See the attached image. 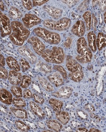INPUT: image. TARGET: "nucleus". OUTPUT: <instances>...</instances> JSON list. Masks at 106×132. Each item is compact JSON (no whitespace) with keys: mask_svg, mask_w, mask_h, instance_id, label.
Masks as SVG:
<instances>
[{"mask_svg":"<svg viewBox=\"0 0 106 132\" xmlns=\"http://www.w3.org/2000/svg\"><path fill=\"white\" fill-rule=\"evenodd\" d=\"M19 53L25 57L31 64H34L37 61V56L27 46H21L18 48Z\"/></svg>","mask_w":106,"mask_h":132,"instance_id":"9","label":"nucleus"},{"mask_svg":"<svg viewBox=\"0 0 106 132\" xmlns=\"http://www.w3.org/2000/svg\"><path fill=\"white\" fill-rule=\"evenodd\" d=\"M12 31L10 20L0 10V32L2 37L10 35Z\"/></svg>","mask_w":106,"mask_h":132,"instance_id":"6","label":"nucleus"},{"mask_svg":"<svg viewBox=\"0 0 106 132\" xmlns=\"http://www.w3.org/2000/svg\"><path fill=\"white\" fill-rule=\"evenodd\" d=\"M11 90L13 95L16 98H20L23 97L22 90L20 87L17 86H12Z\"/></svg>","mask_w":106,"mask_h":132,"instance_id":"32","label":"nucleus"},{"mask_svg":"<svg viewBox=\"0 0 106 132\" xmlns=\"http://www.w3.org/2000/svg\"><path fill=\"white\" fill-rule=\"evenodd\" d=\"M0 53H1V51H0Z\"/></svg>","mask_w":106,"mask_h":132,"instance_id":"48","label":"nucleus"},{"mask_svg":"<svg viewBox=\"0 0 106 132\" xmlns=\"http://www.w3.org/2000/svg\"><path fill=\"white\" fill-rule=\"evenodd\" d=\"M47 78L49 81L56 87L60 86L65 83L64 79L58 72L49 75L47 76Z\"/></svg>","mask_w":106,"mask_h":132,"instance_id":"15","label":"nucleus"},{"mask_svg":"<svg viewBox=\"0 0 106 132\" xmlns=\"http://www.w3.org/2000/svg\"><path fill=\"white\" fill-rule=\"evenodd\" d=\"M33 98L35 102L38 104H42L45 101V100L44 98L36 94H34L33 95Z\"/></svg>","mask_w":106,"mask_h":132,"instance_id":"37","label":"nucleus"},{"mask_svg":"<svg viewBox=\"0 0 106 132\" xmlns=\"http://www.w3.org/2000/svg\"><path fill=\"white\" fill-rule=\"evenodd\" d=\"M49 103L53 110L55 112L61 111L63 106V102L57 99L51 98L49 101Z\"/></svg>","mask_w":106,"mask_h":132,"instance_id":"26","label":"nucleus"},{"mask_svg":"<svg viewBox=\"0 0 106 132\" xmlns=\"http://www.w3.org/2000/svg\"><path fill=\"white\" fill-rule=\"evenodd\" d=\"M83 17L86 23L87 31H89L91 29L92 26V14L91 12L88 10L83 14Z\"/></svg>","mask_w":106,"mask_h":132,"instance_id":"28","label":"nucleus"},{"mask_svg":"<svg viewBox=\"0 0 106 132\" xmlns=\"http://www.w3.org/2000/svg\"><path fill=\"white\" fill-rule=\"evenodd\" d=\"M5 57L3 55L0 54V67H4L5 66Z\"/></svg>","mask_w":106,"mask_h":132,"instance_id":"42","label":"nucleus"},{"mask_svg":"<svg viewBox=\"0 0 106 132\" xmlns=\"http://www.w3.org/2000/svg\"><path fill=\"white\" fill-rule=\"evenodd\" d=\"M19 65L21 66L23 72L27 71L30 68V64L24 58L20 59L19 60Z\"/></svg>","mask_w":106,"mask_h":132,"instance_id":"33","label":"nucleus"},{"mask_svg":"<svg viewBox=\"0 0 106 132\" xmlns=\"http://www.w3.org/2000/svg\"><path fill=\"white\" fill-rule=\"evenodd\" d=\"M104 21L105 23H106V12H105L104 14Z\"/></svg>","mask_w":106,"mask_h":132,"instance_id":"46","label":"nucleus"},{"mask_svg":"<svg viewBox=\"0 0 106 132\" xmlns=\"http://www.w3.org/2000/svg\"><path fill=\"white\" fill-rule=\"evenodd\" d=\"M33 32L38 38L49 45H58L61 40L60 36L58 33L49 31L44 28H36L34 29Z\"/></svg>","mask_w":106,"mask_h":132,"instance_id":"4","label":"nucleus"},{"mask_svg":"<svg viewBox=\"0 0 106 132\" xmlns=\"http://www.w3.org/2000/svg\"><path fill=\"white\" fill-rule=\"evenodd\" d=\"M55 116L56 119L63 125H67L70 120L69 113L66 111H60L56 112Z\"/></svg>","mask_w":106,"mask_h":132,"instance_id":"20","label":"nucleus"},{"mask_svg":"<svg viewBox=\"0 0 106 132\" xmlns=\"http://www.w3.org/2000/svg\"><path fill=\"white\" fill-rule=\"evenodd\" d=\"M27 42L31 45L34 52L39 55H41L46 49V46L44 43L36 36L30 37L28 39Z\"/></svg>","mask_w":106,"mask_h":132,"instance_id":"8","label":"nucleus"},{"mask_svg":"<svg viewBox=\"0 0 106 132\" xmlns=\"http://www.w3.org/2000/svg\"><path fill=\"white\" fill-rule=\"evenodd\" d=\"M42 24L47 29L62 32L68 30L72 26V22L70 19L63 17L58 20L47 19L43 21Z\"/></svg>","mask_w":106,"mask_h":132,"instance_id":"5","label":"nucleus"},{"mask_svg":"<svg viewBox=\"0 0 106 132\" xmlns=\"http://www.w3.org/2000/svg\"><path fill=\"white\" fill-rule=\"evenodd\" d=\"M32 79L28 76L24 75L22 77L20 83L21 87L26 88L28 87L32 83Z\"/></svg>","mask_w":106,"mask_h":132,"instance_id":"29","label":"nucleus"},{"mask_svg":"<svg viewBox=\"0 0 106 132\" xmlns=\"http://www.w3.org/2000/svg\"><path fill=\"white\" fill-rule=\"evenodd\" d=\"M54 69L59 72L64 79H67V74L66 71L62 66L59 65H56L54 67Z\"/></svg>","mask_w":106,"mask_h":132,"instance_id":"34","label":"nucleus"},{"mask_svg":"<svg viewBox=\"0 0 106 132\" xmlns=\"http://www.w3.org/2000/svg\"><path fill=\"white\" fill-rule=\"evenodd\" d=\"M86 28L84 22L82 20H78L72 27L71 32L77 37L81 38L85 34Z\"/></svg>","mask_w":106,"mask_h":132,"instance_id":"12","label":"nucleus"},{"mask_svg":"<svg viewBox=\"0 0 106 132\" xmlns=\"http://www.w3.org/2000/svg\"><path fill=\"white\" fill-rule=\"evenodd\" d=\"M44 132H53V131H50V130H47V131H44Z\"/></svg>","mask_w":106,"mask_h":132,"instance_id":"47","label":"nucleus"},{"mask_svg":"<svg viewBox=\"0 0 106 132\" xmlns=\"http://www.w3.org/2000/svg\"><path fill=\"white\" fill-rule=\"evenodd\" d=\"M72 42V38L70 37H68L67 38L65 42H64V47L66 48H68L71 46V45Z\"/></svg>","mask_w":106,"mask_h":132,"instance_id":"41","label":"nucleus"},{"mask_svg":"<svg viewBox=\"0 0 106 132\" xmlns=\"http://www.w3.org/2000/svg\"><path fill=\"white\" fill-rule=\"evenodd\" d=\"M45 61L52 64H62L65 59V54L62 48L54 46L51 49H45L41 55Z\"/></svg>","mask_w":106,"mask_h":132,"instance_id":"3","label":"nucleus"},{"mask_svg":"<svg viewBox=\"0 0 106 132\" xmlns=\"http://www.w3.org/2000/svg\"><path fill=\"white\" fill-rule=\"evenodd\" d=\"M43 9L49 16L55 20L61 19L63 13V10L49 5H45L43 7Z\"/></svg>","mask_w":106,"mask_h":132,"instance_id":"11","label":"nucleus"},{"mask_svg":"<svg viewBox=\"0 0 106 132\" xmlns=\"http://www.w3.org/2000/svg\"><path fill=\"white\" fill-rule=\"evenodd\" d=\"M78 55L76 57L77 61L82 64H87L92 61L93 54L88 46L86 39L83 37L79 38L76 42Z\"/></svg>","mask_w":106,"mask_h":132,"instance_id":"2","label":"nucleus"},{"mask_svg":"<svg viewBox=\"0 0 106 132\" xmlns=\"http://www.w3.org/2000/svg\"><path fill=\"white\" fill-rule=\"evenodd\" d=\"M23 24L27 29L32 28L34 26L41 24V19L36 15L26 14L22 19Z\"/></svg>","mask_w":106,"mask_h":132,"instance_id":"7","label":"nucleus"},{"mask_svg":"<svg viewBox=\"0 0 106 132\" xmlns=\"http://www.w3.org/2000/svg\"><path fill=\"white\" fill-rule=\"evenodd\" d=\"M23 97L25 99H30L33 98V94L29 89H26L23 92Z\"/></svg>","mask_w":106,"mask_h":132,"instance_id":"38","label":"nucleus"},{"mask_svg":"<svg viewBox=\"0 0 106 132\" xmlns=\"http://www.w3.org/2000/svg\"><path fill=\"white\" fill-rule=\"evenodd\" d=\"M15 125L16 127L21 131L28 132L30 130V127L21 121H15Z\"/></svg>","mask_w":106,"mask_h":132,"instance_id":"31","label":"nucleus"},{"mask_svg":"<svg viewBox=\"0 0 106 132\" xmlns=\"http://www.w3.org/2000/svg\"><path fill=\"white\" fill-rule=\"evenodd\" d=\"M66 65L67 68L70 72H75L81 65L73 57L68 55L66 57Z\"/></svg>","mask_w":106,"mask_h":132,"instance_id":"13","label":"nucleus"},{"mask_svg":"<svg viewBox=\"0 0 106 132\" xmlns=\"http://www.w3.org/2000/svg\"><path fill=\"white\" fill-rule=\"evenodd\" d=\"M22 77L20 73L12 70L10 71L8 78L11 85L18 86L20 84Z\"/></svg>","mask_w":106,"mask_h":132,"instance_id":"16","label":"nucleus"},{"mask_svg":"<svg viewBox=\"0 0 106 132\" xmlns=\"http://www.w3.org/2000/svg\"><path fill=\"white\" fill-rule=\"evenodd\" d=\"M38 80L41 86L43 88L48 92H52L54 90V87L50 82L47 80L46 78L43 77H39Z\"/></svg>","mask_w":106,"mask_h":132,"instance_id":"27","label":"nucleus"},{"mask_svg":"<svg viewBox=\"0 0 106 132\" xmlns=\"http://www.w3.org/2000/svg\"><path fill=\"white\" fill-rule=\"evenodd\" d=\"M73 89L69 86L61 87L56 92L52 93V95L56 98L63 99H67L71 97Z\"/></svg>","mask_w":106,"mask_h":132,"instance_id":"10","label":"nucleus"},{"mask_svg":"<svg viewBox=\"0 0 106 132\" xmlns=\"http://www.w3.org/2000/svg\"><path fill=\"white\" fill-rule=\"evenodd\" d=\"M61 2L67 5L69 7H71L73 6H75L76 5L78 2L79 1H62Z\"/></svg>","mask_w":106,"mask_h":132,"instance_id":"40","label":"nucleus"},{"mask_svg":"<svg viewBox=\"0 0 106 132\" xmlns=\"http://www.w3.org/2000/svg\"><path fill=\"white\" fill-rule=\"evenodd\" d=\"M89 132H101V131L100 130H98V129H96L95 128H92L90 129V130H89Z\"/></svg>","mask_w":106,"mask_h":132,"instance_id":"45","label":"nucleus"},{"mask_svg":"<svg viewBox=\"0 0 106 132\" xmlns=\"http://www.w3.org/2000/svg\"><path fill=\"white\" fill-rule=\"evenodd\" d=\"M29 104L31 111L35 115L37 116L41 120L45 119L46 116V113L39 105L32 101H30Z\"/></svg>","mask_w":106,"mask_h":132,"instance_id":"14","label":"nucleus"},{"mask_svg":"<svg viewBox=\"0 0 106 132\" xmlns=\"http://www.w3.org/2000/svg\"><path fill=\"white\" fill-rule=\"evenodd\" d=\"M46 123L48 127L52 131L60 132L62 130V125L57 121L55 120H49L46 121Z\"/></svg>","mask_w":106,"mask_h":132,"instance_id":"21","label":"nucleus"},{"mask_svg":"<svg viewBox=\"0 0 106 132\" xmlns=\"http://www.w3.org/2000/svg\"><path fill=\"white\" fill-rule=\"evenodd\" d=\"M12 33L9 35L10 40L16 46H21L28 39L30 31L21 22L14 21L11 22Z\"/></svg>","mask_w":106,"mask_h":132,"instance_id":"1","label":"nucleus"},{"mask_svg":"<svg viewBox=\"0 0 106 132\" xmlns=\"http://www.w3.org/2000/svg\"><path fill=\"white\" fill-rule=\"evenodd\" d=\"M22 4L23 7L28 10H31L33 8L32 2L31 1H22Z\"/></svg>","mask_w":106,"mask_h":132,"instance_id":"35","label":"nucleus"},{"mask_svg":"<svg viewBox=\"0 0 106 132\" xmlns=\"http://www.w3.org/2000/svg\"><path fill=\"white\" fill-rule=\"evenodd\" d=\"M7 65L12 70L18 72L21 71L20 66L16 59L12 57H7L6 59Z\"/></svg>","mask_w":106,"mask_h":132,"instance_id":"22","label":"nucleus"},{"mask_svg":"<svg viewBox=\"0 0 106 132\" xmlns=\"http://www.w3.org/2000/svg\"><path fill=\"white\" fill-rule=\"evenodd\" d=\"M49 1L47 0H41V1H32V4L34 6H41L46 3Z\"/></svg>","mask_w":106,"mask_h":132,"instance_id":"39","label":"nucleus"},{"mask_svg":"<svg viewBox=\"0 0 106 132\" xmlns=\"http://www.w3.org/2000/svg\"><path fill=\"white\" fill-rule=\"evenodd\" d=\"M10 110L12 113L17 118L26 119L28 118V115L26 111L22 108H17L16 107H11Z\"/></svg>","mask_w":106,"mask_h":132,"instance_id":"23","label":"nucleus"},{"mask_svg":"<svg viewBox=\"0 0 106 132\" xmlns=\"http://www.w3.org/2000/svg\"><path fill=\"white\" fill-rule=\"evenodd\" d=\"M88 131V130L84 127L79 128L76 130V132H86Z\"/></svg>","mask_w":106,"mask_h":132,"instance_id":"43","label":"nucleus"},{"mask_svg":"<svg viewBox=\"0 0 106 132\" xmlns=\"http://www.w3.org/2000/svg\"><path fill=\"white\" fill-rule=\"evenodd\" d=\"M0 9L3 11L5 10V6H4V4H3V2L1 1H0Z\"/></svg>","mask_w":106,"mask_h":132,"instance_id":"44","label":"nucleus"},{"mask_svg":"<svg viewBox=\"0 0 106 132\" xmlns=\"http://www.w3.org/2000/svg\"><path fill=\"white\" fill-rule=\"evenodd\" d=\"M8 15L10 19L16 21V20L21 19L23 16V14L17 8L12 6L8 12Z\"/></svg>","mask_w":106,"mask_h":132,"instance_id":"25","label":"nucleus"},{"mask_svg":"<svg viewBox=\"0 0 106 132\" xmlns=\"http://www.w3.org/2000/svg\"><path fill=\"white\" fill-rule=\"evenodd\" d=\"M12 94L4 88L0 89V101L7 105H10L13 102Z\"/></svg>","mask_w":106,"mask_h":132,"instance_id":"17","label":"nucleus"},{"mask_svg":"<svg viewBox=\"0 0 106 132\" xmlns=\"http://www.w3.org/2000/svg\"><path fill=\"white\" fill-rule=\"evenodd\" d=\"M106 35L104 33L99 32L96 38V46L99 51L102 50L106 46Z\"/></svg>","mask_w":106,"mask_h":132,"instance_id":"24","label":"nucleus"},{"mask_svg":"<svg viewBox=\"0 0 106 132\" xmlns=\"http://www.w3.org/2000/svg\"><path fill=\"white\" fill-rule=\"evenodd\" d=\"M88 46L92 52L95 53L97 48L96 46V36L93 31H90L87 35Z\"/></svg>","mask_w":106,"mask_h":132,"instance_id":"19","label":"nucleus"},{"mask_svg":"<svg viewBox=\"0 0 106 132\" xmlns=\"http://www.w3.org/2000/svg\"><path fill=\"white\" fill-rule=\"evenodd\" d=\"M8 74L6 69L3 67H0V79H6L8 78Z\"/></svg>","mask_w":106,"mask_h":132,"instance_id":"36","label":"nucleus"},{"mask_svg":"<svg viewBox=\"0 0 106 132\" xmlns=\"http://www.w3.org/2000/svg\"><path fill=\"white\" fill-rule=\"evenodd\" d=\"M68 77L70 80L75 82H79L82 80L84 78V73L82 66L79 67L75 72L69 73Z\"/></svg>","mask_w":106,"mask_h":132,"instance_id":"18","label":"nucleus"},{"mask_svg":"<svg viewBox=\"0 0 106 132\" xmlns=\"http://www.w3.org/2000/svg\"><path fill=\"white\" fill-rule=\"evenodd\" d=\"M13 104L17 108H23L26 106L25 101L21 98H14L13 99Z\"/></svg>","mask_w":106,"mask_h":132,"instance_id":"30","label":"nucleus"}]
</instances>
